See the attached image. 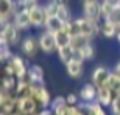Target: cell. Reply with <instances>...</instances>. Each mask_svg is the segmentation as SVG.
Listing matches in <instances>:
<instances>
[{"mask_svg":"<svg viewBox=\"0 0 120 115\" xmlns=\"http://www.w3.org/2000/svg\"><path fill=\"white\" fill-rule=\"evenodd\" d=\"M62 25H64V22H61V19L56 17V16H53V17H47L45 25H44V30L49 31V33L56 34V33H59V31L62 30Z\"/></svg>","mask_w":120,"mask_h":115,"instance_id":"obj_20","label":"cell"},{"mask_svg":"<svg viewBox=\"0 0 120 115\" xmlns=\"http://www.w3.org/2000/svg\"><path fill=\"white\" fill-rule=\"evenodd\" d=\"M119 6H120V3H119Z\"/></svg>","mask_w":120,"mask_h":115,"instance_id":"obj_41","label":"cell"},{"mask_svg":"<svg viewBox=\"0 0 120 115\" xmlns=\"http://www.w3.org/2000/svg\"><path fill=\"white\" fill-rule=\"evenodd\" d=\"M92 44V39L90 37H87V36H83V34H75L72 36V42H70V47L75 51H78V50L84 48L86 45Z\"/></svg>","mask_w":120,"mask_h":115,"instance_id":"obj_22","label":"cell"},{"mask_svg":"<svg viewBox=\"0 0 120 115\" xmlns=\"http://www.w3.org/2000/svg\"><path fill=\"white\" fill-rule=\"evenodd\" d=\"M95 56H97V51H95L94 44H89V45H86L84 48L75 51V58H76V59H80V61H83V62H84V61H94Z\"/></svg>","mask_w":120,"mask_h":115,"instance_id":"obj_19","label":"cell"},{"mask_svg":"<svg viewBox=\"0 0 120 115\" xmlns=\"http://www.w3.org/2000/svg\"><path fill=\"white\" fill-rule=\"evenodd\" d=\"M86 111L92 115H109L106 111V107H103L100 103H90V104H86Z\"/></svg>","mask_w":120,"mask_h":115,"instance_id":"obj_27","label":"cell"},{"mask_svg":"<svg viewBox=\"0 0 120 115\" xmlns=\"http://www.w3.org/2000/svg\"><path fill=\"white\" fill-rule=\"evenodd\" d=\"M16 86H17V78H16V76L3 75L2 78H0V90H3L5 93H11V95H14Z\"/></svg>","mask_w":120,"mask_h":115,"instance_id":"obj_18","label":"cell"},{"mask_svg":"<svg viewBox=\"0 0 120 115\" xmlns=\"http://www.w3.org/2000/svg\"><path fill=\"white\" fill-rule=\"evenodd\" d=\"M11 22L16 25V27L19 28V30L22 31V33H25V31H28L31 27V22H30V16H28V11H22V13H16L14 14V17Z\"/></svg>","mask_w":120,"mask_h":115,"instance_id":"obj_15","label":"cell"},{"mask_svg":"<svg viewBox=\"0 0 120 115\" xmlns=\"http://www.w3.org/2000/svg\"><path fill=\"white\" fill-rule=\"evenodd\" d=\"M66 101H67V106H78L81 103V100H80V95H78V93L69 92L66 95Z\"/></svg>","mask_w":120,"mask_h":115,"instance_id":"obj_30","label":"cell"},{"mask_svg":"<svg viewBox=\"0 0 120 115\" xmlns=\"http://www.w3.org/2000/svg\"><path fill=\"white\" fill-rule=\"evenodd\" d=\"M16 14V0H0V19L11 22Z\"/></svg>","mask_w":120,"mask_h":115,"instance_id":"obj_14","label":"cell"},{"mask_svg":"<svg viewBox=\"0 0 120 115\" xmlns=\"http://www.w3.org/2000/svg\"><path fill=\"white\" fill-rule=\"evenodd\" d=\"M101 0L98 2H89V3H81V9H83V17H86L87 20L94 23H101V9H100Z\"/></svg>","mask_w":120,"mask_h":115,"instance_id":"obj_5","label":"cell"},{"mask_svg":"<svg viewBox=\"0 0 120 115\" xmlns=\"http://www.w3.org/2000/svg\"><path fill=\"white\" fill-rule=\"evenodd\" d=\"M106 86L109 87V90L114 93V97L120 95V76H117L116 73H112V70H111V75H109V79H108Z\"/></svg>","mask_w":120,"mask_h":115,"instance_id":"obj_25","label":"cell"},{"mask_svg":"<svg viewBox=\"0 0 120 115\" xmlns=\"http://www.w3.org/2000/svg\"><path fill=\"white\" fill-rule=\"evenodd\" d=\"M27 78L31 86H45V72L39 64H30Z\"/></svg>","mask_w":120,"mask_h":115,"instance_id":"obj_10","label":"cell"},{"mask_svg":"<svg viewBox=\"0 0 120 115\" xmlns=\"http://www.w3.org/2000/svg\"><path fill=\"white\" fill-rule=\"evenodd\" d=\"M112 100H114V93L109 90L108 86L97 89V103H100L103 107H111Z\"/></svg>","mask_w":120,"mask_h":115,"instance_id":"obj_16","label":"cell"},{"mask_svg":"<svg viewBox=\"0 0 120 115\" xmlns=\"http://www.w3.org/2000/svg\"><path fill=\"white\" fill-rule=\"evenodd\" d=\"M109 115H120V95L114 97L112 104L109 107Z\"/></svg>","mask_w":120,"mask_h":115,"instance_id":"obj_31","label":"cell"},{"mask_svg":"<svg viewBox=\"0 0 120 115\" xmlns=\"http://www.w3.org/2000/svg\"><path fill=\"white\" fill-rule=\"evenodd\" d=\"M56 17L61 19V22H70L72 20V11H70V5L69 3H59Z\"/></svg>","mask_w":120,"mask_h":115,"instance_id":"obj_23","label":"cell"},{"mask_svg":"<svg viewBox=\"0 0 120 115\" xmlns=\"http://www.w3.org/2000/svg\"><path fill=\"white\" fill-rule=\"evenodd\" d=\"M112 5H109V3H106V2H103L101 0V5H100V9H101V17L103 19H106L108 16H109V13L112 11Z\"/></svg>","mask_w":120,"mask_h":115,"instance_id":"obj_33","label":"cell"},{"mask_svg":"<svg viewBox=\"0 0 120 115\" xmlns=\"http://www.w3.org/2000/svg\"><path fill=\"white\" fill-rule=\"evenodd\" d=\"M112 73H116L117 76H120V61H117L116 65L112 67Z\"/></svg>","mask_w":120,"mask_h":115,"instance_id":"obj_35","label":"cell"},{"mask_svg":"<svg viewBox=\"0 0 120 115\" xmlns=\"http://www.w3.org/2000/svg\"><path fill=\"white\" fill-rule=\"evenodd\" d=\"M9 62H11L13 67H14L16 78H17V79H22V78L27 76L30 64L27 62V58H25V56H22V54H14V56L9 59Z\"/></svg>","mask_w":120,"mask_h":115,"instance_id":"obj_11","label":"cell"},{"mask_svg":"<svg viewBox=\"0 0 120 115\" xmlns=\"http://www.w3.org/2000/svg\"><path fill=\"white\" fill-rule=\"evenodd\" d=\"M78 95H80L81 103H84V104L95 103V101H97V87L89 81V83H86L84 86H81Z\"/></svg>","mask_w":120,"mask_h":115,"instance_id":"obj_13","label":"cell"},{"mask_svg":"<svg viewBox=\"0 0 120 115\" xmlns=\"http://www.w3.org/2000/svg\"><path fill=\"white\" fill-rule=\"evenodd\" d=\"M75 34L87 36L94 40L97 34H100V23H94L83 16H78V17L72 19V36Z\"/></svg>","mask_w":120,"mask_h":115,"instance_id":"obj_1","label":"cell"},{"mask_svg":"<svg viewBox=\"0 0 120 115\" xmlns=\"http://www.w3.org/2000/svg\"><path fill=\"white\" fill-rule=\"evenodd\" d=\"M19 50H20L22 56H25L27 59H34V58L38 56V53L41 51L38 36L31 34V33H28L27 36H23L22 42L19 45Z\"/></svg>","mask_w":120,"mask_h":115,"instance_id":"obj_2","label":"cell"},{"mask_svg":"<svg viewBox=\"0 0 120 115\" xmlns=\"http://www.w3.org/2000/svg\"><path fill=\"white\" fill-rule=\"evenodd\" d=\"M105 20L114 23L116 27L120 28V6H114V8H112V11L109 13V16H108Z\"/></svg>","mask_w":120,"mask_h":115,"instance_id":"obj_29","label":"cell"},{"mask_svg":"<svg viewBox=\"0 0 120 115\" xmlns=\"http://www.w3.org/2000/svg\"><path fill=\"white\" fill-rule=\"evenodd\" d=\"M41 111V106L38 104L33 97H19L17 98V112L22 115H36Z\"/></svg>","mask_w":120,"mask_h":115,"instance_id":"obj_8","label":"cell"},{"mask_svg":"<svg viewBox=\"0 0 120 115\" xmlns=\"http://www.w3.org/2000/svg\"><path fill=\"white\" fill-rule=\"evenodd\" d=\"M56 56H58L59 62L61 64H69V62L75 58V50L72 48L70 45L69 47H62V48H58V51H56Z\"/></svg>","mask_w":120,"mask_h":115,"instance_id":"obj_21","label":"cell"},{"mask_svg":"<svg viewBox=\"0 0 120 115\" xmlns=\"http://www.w3.org/2000/svg\"><path fill=\"white\" fill-rule=\"evenodd\" d=\"M0 33H2V36H3V39L8 42L9 47H19L20 42H22V39H23L22 37V31L19 30L13 22H8L6 27L0 31Z\"/></svg>","mask_w":120,"mask_h":115,"instance_id":"obj_6","label":"cell"},{"mask_svg":"<svg viewBox=\"0 0 120 115\" xmlns=\"http://www.w3.org/2000/svg\"><path fill=\"white\" fill-rule=\"evenodd\" d=\"M3 76V68H2V64H0V78Z\"/></svg>","mask_w":120,"mask_h":115,"instance_id":"obj_40","label":"cell"},{"mask_svg":"<svg viewBox=\"0 0 120 115\" xmlns=\"http://www.w3.org/2000/svg\"><path fill=\"white\" fill-rule=\"evenodd\" d=\"M28 16H30L31 27L38 28V30H44L45 20H47V14H45L44 5H39V3L33 5V6L28 9Z\"/></svg>","mask_w":120,"mask_h":115,"instance_id":"obj_7","label":"cell"},{"mask_svg":"<svg viewBox=\"0 0 120 115\" xmlns=\"http://www.w3.org/2000/svg\"><path fill=\"white\" fill-rule=\"evenodd\" d=\"M30 97H33L38 101V104L41 106V109H49L52 104V93L45 86H31V93Z\"/></svg>","mask_w":120,"mask_h":115,"instance_id":"obj_4","label":"cell"},{"mask_svg":"<svg viewBox=\"0 0 120 115\" xmlns=\"http://www.w3.org/2000/svg\"><path fill=\"white\" fill-rule=\"evenodd\" d=\"M103 2H106V3L112 5V6H119V3H120V0H103Z\"/></svg>","mask_w":120,"mask_h":115,"instance_id":"obj_36","label":"cell"},{"mask_svg":"<svg viewBox=\"0 0 120 115\" xmlns=\"http://www.w3.org/2000/svg\"><path fill=\"white\" fill-rule=\"evenodd\" d=\"M6 23H8V20H3V19H0V31H2L5 27H6Z\"/></svg>","mask_w":120,"mask_h":115,"instance_id":"obj_37","label":"cell"},{"mask_svg":"<svg viewBox=\"0 0 120 115\" xmlns=\"http://www.w3.org/2000/svg\"><path fill=\"white\" fill-rule=\"evenodd\" d=\"M2 68H3V75L6 76H16V72H14V67L11 62H5V64H2Z\"/></svg>","mask_w":120,"mask_h":115,"instance_id":"obj_32","label":"cell"},{"mask_svg":"<svg viewBox=\"0 0 120 115\" xmlns=\"http://www.w3.org/2000/svg\"><path fill=\"white\" fill-rule=\"evenodd\" d=\"M28 2H30V3H33V5H34V3H39V0H28Z\"/></svg>","mask_w":120,"mask_h":115,"instance_id":"obj_39","label":"cell"},{"mask_svg":"<svg viewBox=\"0 0 120 115\" xmlns=\"http://www.w3.org/2000/svg\"><path fill=\"white\" fill-rule=\"evenodd\" d=\"M36 115H53V111L52 109H41Z\"/></svg>","mask_w":120,"mask_h":115,"instance_id":"obj_34","label":"cell"},{"mask_svg":"<svg viewBox=\"0 0 120 115\" xmlns=\"http://www.w3.org/2000/svg\"><path fill=\"white\" fill-rule=\"evenodd\" d=\"M38 40H39V48L42 53L45 54H53L58 51V45H56V37L53 33H49L45 30H41L38 34Z\"/></svg>","mask_w":120,"mask_h":115,"instance_id":"obj_3","label":"cell"},{"mask_svg":"<svg viewBox=\"0 0 120 115\" xmlns=\"http://www.w3.org/2000/svg\"><path fill=\"white\" fill-rule=\"evenodd\" d=\"M66 73L69 78H72V79H80L81 76L84 75V62L80 61V59H76V58H73L69 64H66Z\"/></svg>","mask_w":120,"mask_h":115,"instance_id":"obj_12","label":"cell"},{"mask_svg":"<svg viewBox=\"0 0 120 115\" xmlns=\"http://www.w3.org/2000/svg\"><path fill=\"white\" fill-rule=\"evenodd\" d=\"M109 75H111V70L105 65H97L90 73V83H92L95 87H103V86L108 84V79H109Z\"/></svg>","mask_w":120,"mask_h":115,"instance_id":"obj_9","label":"cell"},{"mask_svg":"<svg viewBox=\"0 0 120 115\" xmlns=\"http://www.w3.org/2000/svg\"><path fill=\"white\" fill-rule=\"evenodd\" d=\"M119 30H120L119 27H116L114 23L108 22L105 19H103L101 23H100V34H101L103 37H106V39H116Z\"/></svg>","mask_w":120,"mask_h":115,"instance_id":"obj_17","label":"cell"},{"mask_svg":"<svg viewBox=\"0 0 120 115\" xmlns=\"http://www.w3.org/2000/svg\"><path fill=\"white\" fill-rule=\"evenodd\" d=\"M67 107V101H66V95H56V97H53V100H52V104H50L49 109H52L55 112L61 111V109H66Z\"/></svg>","mask_w":120,"mask_h":115,"instance_id":"obj_26","label":"cell"},{"mask_svg":"<svg viewBox=\"0 0 120 115\" xmlns=\"http://www.w3.org/2000/svg\"><path fill=\"white\" fill-rule=\"evenodd\" d=\"M83 3H89V2H98V0H81Z\"/></svg>","mask_w":120,"mask_h":115,"instance_id":"obj_38","label":"cell"},{"mask_svg":"<svg viewBox=\"0 0 120 115\" xmlns=\"http://www.w3.org/2000/svg\"><path fill=\"white\" fill-rule=\"evenodd\" d=\"M56 37V45H58V48H62V47H69L72 42V34L70 33H67V31L61 30L59 33L55 34Z\"/></svg>","mask_w":120,"mask_h":115,"instance_id":"obj_24","label":"cell"},{"mask_svg":"<svg viewBox=\"0 0 120 115\" xmlns=\"http://www.w3.org/2000/svg\"><path fill=\"white\" fill-rule=\"evenodd\" d=\"M58 8H59V2L58 0H49V2L44 5V9H45L47 17H53V16H56Z\"/></svg>","mask_w":120,"mask_h":115,"instance_id":"obj_28","label":"cell"}]
</instances>
